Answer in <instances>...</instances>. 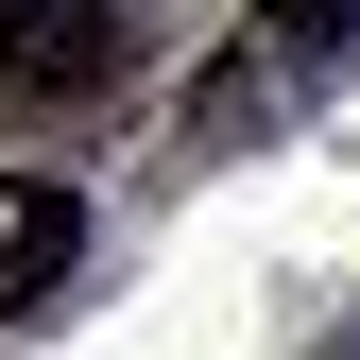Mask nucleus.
Here are the masks:
<instances>
[{"instance_id":"obj_1","label":"nucleus","mask_w":360,"mask_h":360,"mask_svg":"<svg viewBox=\"0 0 360 360\" xmlns=\"http://www.w3.org/2000/svg\"><path fill=\"white\" fill-rule=\"evenodd\" d=\"M103 69H120V0H0V86L18 103H69Z\"/></svg>"},{"instance_id":"obj_2","label":"nucleus","mask_w":360,"mask_h":360,"mask_svg":"<svg viewBox=\"0 0 360 360\" xmlns=\"http://www.w3.org/2000/svg\"><path fill=\"white\" fill-rule=\"evenodd\" d=\"M69 275V189H0V309H34Z\"/></svg>"}]
</instances>
